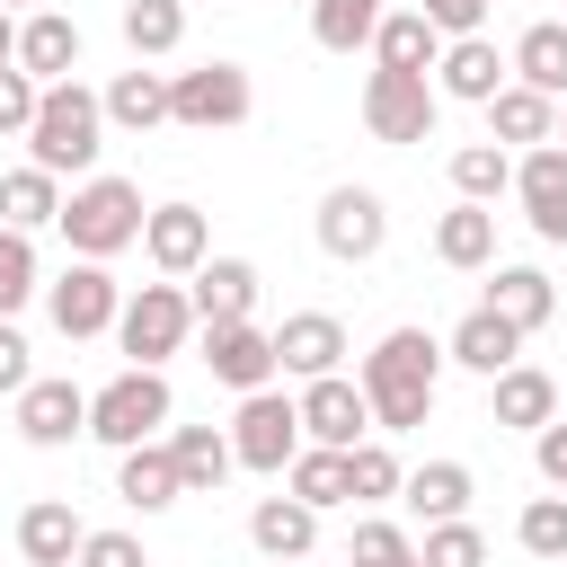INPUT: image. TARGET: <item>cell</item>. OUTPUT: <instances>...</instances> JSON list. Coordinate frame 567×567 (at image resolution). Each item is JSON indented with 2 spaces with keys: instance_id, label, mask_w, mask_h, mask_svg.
Returning <instances> with one entry per match:
<instances>
[{
  "instance_id": "obj_51",
  "label": "cell",
  "mask_w": 567,
  "mask_h": 567,
  "mask_svg": "<svg viewBox=\"0 0 567 567\" xmlns=\"http://www.w3.org/2000/svg\"><path fill=\"white\" fill-rule=\"evenodd\" d=\"M558 142H567V115H558Z\"/></svg>"
},
{
  "instance_id": "obj_28",
  "label": "cell",
  "mask_w": 567,
  "mask_h": 567,
  "mask_svg": "<svg viewBox=\"0 0 567 567\" xmlns=\"http://www.w3.org/2000/svg\"><path fill=\"white\" fill-rule=\"evenodd\" d=\"M487 310H496V319H514V328L532 337V328H549L558 292H549V275H540V266H496V275H487Z\"/></svg>"
},
{
  "instance_id": "obj_29",
  "label": "cell",
  "mask_w": 567,
  "mask_h": 567,
  "mask_svg": "<svg viewBox=\"0 0 567 567\" xmlns=\"http://www.w3.org/2000/svg\"><path fill=\"white\" fill-rule=\"evenodd\" d=\"M168 452H177L186 496H213V487L239 470V452H230V434H221V425H177V434H168Z\"/></svg>"
},
{
  "instance_id": "obj_34",
  "label": "cell",
  "mask_w": 567,
  "mask_h": 567,
  "mask_svg": "<svg viewBox=\"0 0 567 567\" xmlns=\"http://www.w3.org/2000/svg\"><path fill=\"white\" fill-rule=\"evenodd\" d=\"M514 80L540 89V97H567V27H558V18L523 27V44H514Z\"/></svg>"
},
{
  "instance_id": "obj_40",
  "label": "cell",
  "mask_w": 567,
  "mask_h": 567,
  "mask_svg": "<svg viewBox=\"0 0 567 567\" xmlns=\"http://www.w3.org/2000/svg\"><path fill=\"white\" fill-rule=\"evenodd\" d=\"M346 470H354V505H381V496H399V487H408V470H399V452H390V443H354V452H346Z\"/></svg>"
},
{
  "instance_id": "obj_23",
  "label": "cell",
  "mask_w": 567,
  "mask_h": 567,
  "mask_svg": "<svg viewBox=\"0 0 567 567\" xmlns=\"http://www.w3.org/2000/svg\"><path fill=\"white\" fill-rule=\"evenodd\" d=\"M18 71H35V80H71V71H80V18L35 9V18L18 27Z\"/></svg>"
},
{
  "instance_id": "obj_24",
  "label": "cell",
  "mask_w": 567,
  "mask_h": 567,
  "mask_svg": "<svg viewBox=\"0 0 567 567\" xmlns=\"http://www.w3.org/2000/svg\"><path fill=\"white\" fill-rule=\"evenodd\" d=\"M434 257L443 266H461V275H478V266H496V204H452L443 221H434Z\"/></svg>"
},
{
  "instance_id": "obj_18",
  "label": "cell",
  "mask_w": 567,
  "mask_h": 567,
  "mask_svg": "<svg viewBox=\"0 0 567 567\" xmlns=\"http://www.w3.org/2000/svg\"><path fill=\"white\" fill-rule=\"evenodd\" d=\"M186 301H195L204 328L248 319V310H257V266H248V257H204V266L186 275Z\"/></svg>"
},
{
  "instance_id": "obj_38",
  "label": "cell",
  "mask_w": 567,
  "mask_h": 567,
  "mask_svg": "<svg viewBox=\"0 0 567 567\" xmlns=\"http://www.w3.org/2000/svg\"><path fill=\"white\" fill-rule=\"evenodd\" d=\"M35 292H44L35 284V230H9L0 221V319H18Z\"/></svg>"
},
{
  "instance_id": "obj_4",
  "label": "cell",
  "mask_w": 567,
  "mask_h": 567,
  "mask_svg": "<svg viewBox=\"0 0 567 567\" xmlns=\"http://www.w3.org/2000/svg\"><path fill=\"white\" fill-rule=\"evenodd\" d=\"M159 425H168V381H159V363H124L106 390H89V434H97V443L133 452V443H151Z\"/></svg>"
},
{
  "instance_id": "obj_22",
  "label": "cell",
  "mask_w": 567,
  "mask_h": 567,
  "mask_svg": "<svg viewBox=\"0 0 567 567\" xmlns=\"http://www.w3.org/2000/svg\"><path fill=\"white\" fill-rule=\"evenodd\" d=\"M80 540H89V523H80L62 496H35V505L18 514V549H27V567H71Z\"/></svg>"
},
{
  "instance_id": "obj_36",
  "label": "cell",
  "mask_w": 567,
  "mask_h": 567,
  "mask_svg": "<svg viewBox=\"0 0 567 567\" xmlns=\"http://www.w3.org/2000/svg\"><path fill=\"white\" fill-rule=\"evenodd\" d=\"M452 186H461L470 204H496V195L514 186V159H505V142H461V151H452Z\"/></svg>"
},
{
  "instance_id": "obj_14",
  "label": "cell",
  "mask_w": 567,
  "mask_h": 567,
  "mask_svg": "<svg viewBox=\"0 0 567 567\" xmlns=\"http://www.w3.org/2000/svg\"><path fill=\"white\" fill-rule=\"evenodd\" d=\"M18 434L35 452H62L71 434H89V390L80 381H27L18 390Z\"/></svg>"
},
{
  "instance_id": "obj_1",
  "label": "cell",
  "mask_w": 567,
  "mask_h": 567,
  "mask_svg": "<svg viewBox=\"0 0 567 567\" xmlns=\"http://www.w3.org/2000/svg\"><path fill=\"white\" fill-rule=\"evenodd\" d=\"M443 346L425 337V328H390L372 354H363V399H372V425L381 434H416L425 416H434V381H443Z\"/></svg>"
},
{
  "instance_id": "obj_21",
  "label": "cell",
  "mask_w": 567,
  "mask_h": 567,
  "mask_svg": "<svg viewBox=\"0 0 567 567\" xmlns=\"http://www.w3.org/2000/svg\"><path fill=\"white\" fill-rule=\"evenodd\" d=\"M443 44H452V35H443L425 9H381V27H372V62H390V71H434Z\"/></svg>"
},
{
  "instance_id": "obj_8",
  "label": "cell",
  "mask_w": 567,
  "mask_h": 567,
  "mask_svg": "<svg viewBox=\"0 0 567 567\" xmlns=\"http://www.w3.org/2000/svg\"><path fill=\"white\" fill-rule=\"evenodd\" d=\"M44 319L80 346V337H106L115 319H124V284L106 275V257H80V266H62L53 284H44Z\"/></svg>"
},
{
  "instance_id": "obj_32",
  "label": "cell",
  "mask_w": 567,
  "mask_h": 567,
  "mask_svg": "<svg viewBox=\"0 0 567 567\" xmlns=\"http://www.w3.org/2000/svg\"><path fill=\"white\" fill-rule=\"evenodd\" d=\"M284 478H292V496H301V505H319V514H328V505H354V470H346V452H337V443H301Z\"/></svg>"
},
{
  "instance_id": "obj_42",
  "label": "cell",
  "mask_w": 567,
  "mask_h": 567,
  "mask_svg": "<svg viewBox=\"0 0 567 567\" xmlns=\"http://www.w3.org/2000/svg\"><path fill=\"white\" fill-rule=\"evenodd\" d=\"M399 558H416V540H408L390 514H363V523H354V567H399Z\"/></svg>"
},
{
  "instance_id": "obj_46",
  "label": "cell",
  "mask_w": 567,
  "mask_h": 567,
  "mask_svg": "<svg viewBox=\"0 0 567 567\" xmlns=\"http://www.w3.org/2000/svg\"><path fill=\"white\" fill-rule=\"evenodd\" d=\"M27 381H35V372H27V337H18V328H9V319H0V390H9V399H18V390H27Z\"/></svg>"
},
{
  "instance_id": "obj_15",
  "label": "cell",
  "mask_w": 567,
  "mask_h": 567,
  "mask_svg": "<svg viewBox=\"0 0 567 567\" xmlns=\"http://www.w3.org/2000/svg\"><path fill=\"white\" fill-rule=\"evenodd\" d=\"M505 80H514V53H496L487 35H452V44H443V62H434V89H443V97H461V106H487Z\"/></svg>"
},
{
  "instance_id": "obj_47",
  "label": "cell",
  "mask_w": 567,
  "mask_h": 567,
  "mask_svg": "<svg viewBox=\"0 0 567 567\" xmlns=\"http://www.w3.org/2000/svg\"><path fill=\"white\" fill-rule=\"evenodd\" d=\"M0 62H18V27H9V9H0Z\"/></svg>"
},
{
  "instance_id": "obj_37",
  "label": "cell",
  "mask_w": 567,
  "mask_h": 567,
  "mask_svg": "<svg viewBox=\"0 0 567 567\" xmlns=\"http://www.w3.org/2000/svg\"><path fill=\"white\" fill-rule=\"evenodd\" d=\"M372 27H381V0H310V35H319L328 53L372 44Z\"/></svg>"
},
{
  "instance_id": "obj_48",
  "label": "cell",
  "mask_w": 567,
  "mask_h": 567,
  "mask_svg": "<svg viewBox=\"0 0 567 567\" xmlns=\"http://www.w3.org/2000/svg\"><path fill=\"white\" fill-rule=\"evenodd\" d=\"M0 9H53V0H0Z\"/></svg>"
},
{
  "instance_id": "obj_9",
  "label": "cell",
  "mask_w": 567,
  "mask_h": 567,
  "mask_svg": "<svg viewBox=\"0 0 567 567\" xmlns=\"http://www.w3.org/2000/svg\"><path fill=\"white\" fill-rule=\"evenodd\" d=\"M186 328H204V319H195V301H186V284H142V292H124L115 346H124L133 363H168V354L186 346Z\"/></svg>"
},
{
  "instance_id": "obj_5",
  "label": "cell",
  "mask_w": 567,
  "mask_h": 567,
  "mask_svg": "<svg viewBox=\"0 0 567 567\" xmlns=\"http://www.w3.org/2000/svg\"><path fill=\"white\" fill-rule=\"evenodd\" d=\"M301 443H310V434H301V399H284L275 381L239 399V416H230V452H239V470H257V478H284Z\"/></svg>"
},
{
  "instance_id": "obj_45",
  "label": "cell",
  "mask_w": 567,
  "mask_h": 567,
  "mask_svg": "<svg viewBox=\"0 0 567 567\" xmlns=\"http://www.w3.org/2000/svg\"><path fill=\"white\" fill-rule=\"evenodd\" d=\"M416 9H425L443 35H478V27H487V0H416Z\"/></svg>"
},
{
  "instance_id": "obj_3",
  "label": "cell",
  "mask_w": 567,
  "mask_h": 567,
  "mask_svg": "<svg viewBox=\"0 0 567 567\" xmlns=\"http://www.w3.org/2000/svg\"><path fill=\"white\" fill-rule=\"evenodd\" d=\"M142 186L133 177H80L71 195H62V239H71V257H115V248H133L142 239Z\"/></svg>"
},
{
  "instance_id": "obj_10",
  "label": "cell",
  "mask_w": 567,
  "mask_h": 567,
  "mask_svg": "<svg viewBox=\"0 0 567 567\" xmlns=\"http://www.w3.org/2000/svg\"><path fill=\"white\" fill-rule=\"evenodd\" d=\"M381 239H390V204H381L372 186H328V204H319V248H328L337 266H363V257H381Z\"/></svg>"
},
{
  "instance_id": "obj_16",
  "label": "cell",
  "mask_w": 567,
  "mask_h": 567,
  "mask_svg": "<svg viewBox=\"0 0 567 567\" xmlns=\"http://www.w3.org/2000/svg\"><path fill=\"white\" fill-rule=\"evenodd\" d=\"M142 257H151L159 275H195V266L213 257V221H204V204H159V213L142 221Z\"/></svg>"
},
{
  "instance_id": "obj_2",
  "label": "cell",
  "mask_w": 567,
  "mask_h": 567,
  "mask_svg": "<svg viewBox=\"0 0 567 567\" xmlns=\"http://www.w3.org/2000/svg\"><path fill=\"white\" fill-rule=\"evenodd\" d=\"M97 151H106V97L80 80H44L35 124H27V159L53 177H97Z\"/></svg>"
},
{
  "instance_id": "obj_7",
  "label": "cell",
  "mask_w": 567,
  "mask_h": 567,
  "mask_svg": "<svg viewBox=\"0 0 567 567\" xmlns=\"http://www.w3.org/2000/svg\"><path fill=\"white\" fill-rule=\"evenodd\" d=\"M434 115H443V89H434L425 71L372 62V80H363V124H372V142H425Z\"/></svg>"
},
{
  "instance_id": "obj_13",
  "label": "cell",
  "mask_w": 567,
  "mask_h": 567,
  "mask_svg": "<svg viewBox=\"0 0 567 567\" xmlns=\"http://www.w3.org/2000/svg\"><path fill=\"white\" fill-rule=\"evenodd\" d=\"M514 195H523V221L549 248H567V142H532L514 159Z\"/></svg>"
},
{
  "instance_id": "obj_27",
  "label": "cell",
  "mask_w": 567,
  "mask_h": 567,
  "mask_svg": "<svg viewBox=\"0 0 567 567\" xmlns=\"http://www.w3.org/2000/svg\"><path fill=\"white\" fill-rule=\"evenodd\" d=\"M487 142H558V97L505 80V89L487 97Z\"/></svg>"
},
{
  "instance_id": "obj_35",
  "label": "cell",
  "mask_w": 567,
  "mask_h": 567,
  "mask_svg": "<svg viewBox=\"0 0 567 567\" xmlns=\"http://www.w3.org/2000/svg\"><path fill=\"white\" fill-rule=\"evenodd\" d=\"M124 44L133 62H159L186 44V0H124Z\"/></svg>"
},
{
  "instance_id": "obj_49",
  "label": "cell",
  "mask_w": 567,
  "mask_h": 567,
  "mask_svg": "<svg viewBox=\"0 0 567 567\" xmlns=\"http://www.w3.org/2000/svg\"><path fill=\"white\" fill-rule=\"evenodd\" d=\"M399 567H425V558H399Z\"/></svg>"
},
{
  "instance_id": "obj_19",
  "label": "cell",
  "mask_w": 567,
  "mask_h": 567,
  "mask_svg": "<svg viewBox=\"0 0 567 567\" xmlns=\"http://www.w3.org/2000/svg\"><path fill=\"white\" fill-rule=\"evenodd\" d=\"M443 354H452L461 372H478V381H496L505 363H523V328H514V319H496V310L478 301V310H470V319H461V328L443 337Z\"/></svg>"
},
{
  "instance_id": "obj_25",
  "label": "cell",
  "mask_w": 567,
  "mask_h": 567,
  "mask_svg": "<svg viewBox=\"0 0 567 567\" xmlns=\"http://www.w3.org/2000/svg\"><path fill=\"white\" fill-rule=\"evenodd\" d=\"M487 408H496V425H514V434H540V425L558 416V381H549L540 363H505Z\"/></svg>"
},
{
  "instance_id": "obj_33",
  "label": "cell",
  "mask_w": 567,
  "mask_h": 567,
  "mask_svg": "<svg viewBox=\"0 0 567 567\" xmlns=\"http://www.w3.org/2000/svg\"><path fill=\"white\" fill-rule=\"evenodd\" d=\"M0 221H9V230H44V221H62V177L35 168V159L9 168V177H0Z\"/></svg>"
},
{
  "instance_id": "obj_26",
  "label": "cell",
  "mask_w": 567,
  "mask_h": 567,
  "mask_svg": "<svg viewBox=\"0 0 567 567\" xmlns=\"http://www.w3.org/2000/svg\"><path fill=\"white\" fill-rule=\"evenodd\" d=\"M248 540H257V558H310V540H319V505H301V496H257Z\"/></svg>"
},
{
  "instance_id": "obj_39",
  "label": "cell",
  "mask_w": 567,
  "mask_h": 567,
  "mask_svg": "<svg viewBox=\"0 0 567 567\" xmlns=\"http://www.w3.org/2000/svg\"><path fill=\"white\" fill-rule=\"evenodd\" d=\"M416 558H425V567H487V532H478L470 514H452V523H425Z\"/></svg>"
},
{
  "instance_id": "obj_20",
  "label": "cell",
  "mask_w": 567,
  "mask_h": 567,
  "mask_svg": "<svg viewBox=\"0 0 567 567\" xmlns=\"http://www.w3.org/2000/svg\"><path fill=\"white\" fill-rule=\"evenodd\" d=\"M115 496H124L133 514H168V505L186 496L177 452H168V443H133V452H115Z\"/></svg>"
},
{
  "instance_id": "obj_44",
  "label": "cell",
  "mask_w": 567,
  "mask_h": 567,
  "mask_svg": "<svg viewBox=\"0 0 567 567\" xmlns=\"http://www.w3.org/2000/svg\"><path fill=\"white\" fill-rule=\"evenodd\" d=\"M71 567H151V558H142V540H133V532H89Z\"/></svg>"
},
{
  "instance_id": "obj_31",
  "label": "cell",
  "mask_w": 567,
  "mask_h": 567,
  "mask_svg": "<svg viewBox=\"0 0 567 567\" xmlns=\"http://www.w3.org/2000/svg\"><path fill=\"white\" fill-rule=\"evenodd\" d=\"M106 124H124V133H151V124H168V71H115L106 80Z\"/></svg>"
},
{
  "instance_id": "obj_50",
  "label": "cell",
  "mask_w": 567,
  "mask_h": 567,
  "mask_svg": "<svg viewBox=\"0 0 567 567\" xmlns=\"http://www.w3.org/2000/svg\"><path fill=\"white\" fill-rule=\"evenodd\" d=\"M266 567H292V558H266Z\"/></svg>"
},
{
  "instance_id": "obj_12",
  "label": "cell",
  "mask_w": 567,
  "mask_h": 567,
  "mask_svg": "<svg viewBox=\"0 0 567 567\" xmlns=\"http://www.w3.org/2000/svg\"><path fill=\"white\" fill-rule=\"evenodd\" d=\"M301 434H310V443H337V452H354V443L372 434V399H363V381H346V372H319V381H301Z\"/></svg>"
},
{
  "instance_id": "obj_11",
  "label": "cell",
  "mask_w": 567,
  "mask_h": 567,
  "mask_svg": "<svg viewBox=\"0 0 567 567\" xmlns=\"http://www.w3.org/2000/svg\"><path fill=\"white\" fill-rule=\"evenodd\" d=\"M204 363H213V381L221 390H266L284 363H275V328H257V319H221V328H204Z\"/></svg>"
},
{
  "instance_id": "obj_6",
  "label": "cell",
  "mask_w": 567,
  "mask_h": 567,
  "mask_svg": "<svg viewBox=\"0 0 567 567\" xmlns=\"http://www.w3.org/2000/svg\"><path fill=\"white\" fill-rule=\"evenodd\" d=\"M248 106H257V89L239 62L168 71V124H186V133H230V124H248Z\"/></svg>"
},
{
  "instance_id": "obj_41",
  "label": "cell",
  "mask_w": 567,
  "mask_h": 567,
  "mask_svg": "<svg viewBox=\"0 0 567 567\" xmlns=\"http://www.w3.org/2000/svg\"><path fill=\"white\" fill-rule=\"evenodd\" d=\"M514 540H523L532 558H567V496H532V505L514 514Z\"/></svg>"
},
{
  "instance_id": "obj_30",
  "label": "cell",
  "mask_w": 567,
  "mask_h": 567,
  "mask_svg": "<svg viewBox=\"0 0 567 567\" xmlns=\"http://www.w3.org/2000/svg\"><path fill=\"white\" fill-rule=\"evenodd\" d=\"M470 487H478V478H470V461H425V470H408V487H399V496H408V514H416V523H452V514H470Z\"/></svg>"
},
{
  "instance_id": "obj_17",
  "label": "cell",
  "mask_w": 567,
  "mask_h": 567,
  "mask_svg": "<svg viewBox=\"0 0 567 567\" xmlns=\"http://www.w3.org/2000/svg\"><path fill=\"white\" fill-rule=\"evenodd\" d=\"M275 363H284L292 381L337 372V363H346V319H337V310H292V319L275 328Z\"/></svg>"
},
{
  "instance_id": "obj_43",
  "label": "cell",
  "mask_w": 567,
  "mask_h": 567,
  "mask_svg": "<svg viewBox=\"0 0 567 567\" xmlns=\"http://www.w3.org/2000/svg\"><path fill=\"white\" fill-rule=\"evenodd\" d=\"M35 97H44V80L18 71V62H0V133H27L35 124Z\"/></svg>"
}]
</instances>
